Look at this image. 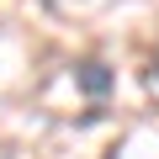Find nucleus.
<instances>
[{
  "instance_id": "nucleus-1",
  "label": "nucleus",
  "mask_w": 159,
  "mask_h": 159,
  "mask_svg": "<svg viewBox=\"0 0 159 159\" xmlns=\"http://www.w3.org/2000/svg\"><path fill=\"white\" fill-rule=\"evenodd\" d=\"M74 85H80V90H85L90 101H101V96H106V90L117 85V74H111V69H106L101 58H85V64H80V69H74Z\"/></svg>"
}]
</instances>
